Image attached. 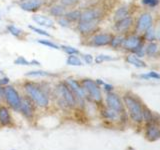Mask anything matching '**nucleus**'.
I'll return each instance as SVG.
<instances>
[{
	"label": "nucleus",
	"instance_id": "obj_25",
	"mask_svg": "<svg viewBox=\"0 0 160 150\" xmlns=\"http://www.w3.org/2000/svg\"><path fill=\"white\" fill-rule=\"evenodd\" d=\"M80 15H81V12L79 10H74V11H70L66 13L64 15V17L69 20V21H76V20H79Z\"/></svg>",
	"mask_w": 160,
	"mask_h": 150
},
{
	"label": "nucleus",
	"instance_id": "obj_13",
	"mask_svg": "<svg viewBox=\"0 0 160 150\" xmlns=\"http://www.w3.org/2000/svg\"><path fill=\"white\" fill-rule=\"evenodd\" d=\"M20 111L22 112L23 115H25L27 118H31L33 116L34 112V107L32 102L30 101V99L28 97L21 98V104H20Z\"/></svg>",
	"mask_w": 160,
	"mask_h": 150
},
{
	"label": "nucleus",
	"instance_id": "obj_34",
	"mask_svg": "<svg viewBox=\"0 0 160 150\" xmlns=\"http://www.w3.org/2000/svg\"><path fill=\"white\" fill-rule=\"evenodd\" d=\"M14 63H15V64H17V65H25V66H28V65H31V63H30V61H27V60L25 59L23 56H19V57H17L16 59H15Z\"/></svg>",
	"mask_w": 160,
	"mask_h": 150
},
{
	"label": "nucleus",
	"instance_id": "obj_26",
	"mask_svg": "<svg viewBox=\"0 0 160 150\" xmlns=\"http://www.w3.org/2000/svg\"><path fill=\"white\" fill-rule=\"evenodd\" d=\"M103 115H104L105 118L110 119V120H116L119 117V113L115 112L114 110H111V109H109V108L106 109V110H104Z\"/></svg>",
	"mask_w": 160,
	"mask_h": 150
},
{
	"label": "nucleus",
	"instance_id": "obj_15",
	"mask_svg": "<svg viewBox=\"0 0 160 150\" xmlns=\"http://www.w3.org/2000/svg\"><path fill=\"white\" fill-rule=\"evenodd\" d=\"M32 20L36 24L40 25V26H42V27H47V28H53L54 27L53 20L50 19L47 16L41 15V14H35V15H33Z\"/></svg>",
	"mask_w": 160,
	"mask_h": 150
},
{
	"label": "nucleus",
	"instance_id": "obj_3",
	"mask_svg": "<svg viewBox=\"0 0 160 150\" xmlns=\"http://www.w3.org/2000/svg\"><path fill=\"white\" fill-rule=\"evenodd\" d=\"M82 87L84 91H86L93 101L100 102L102 100L101 90L98 86V84L91 79H83L82 80Z\"/></svg>",
	"mask_w": 160,
	"mask_h": 150
},
{
	"label": "nucleus",
	"instance_id": "obj_35",
	"mask_svg": "<svg viewBox=\"0 0 160 150\" xmlns=\"http://www.w3.org/2000/svg\"><path fill=\"white\" fill-rule=\"evenodd\" d=\"M142 78H152V79H160V75L157 73V72H154V71H151V72H148L147 74H143L141 75Z\"/></svg>",
	"mask_w": 160,
	"mask_h": 150
},
{
	"label": "nucleus",
	"instance_id": "obj_11",
	"mask_svg": "<svg viewBox=\"0 0 160 150\" xmlns=\"http://www.w3.org/2000/svg\"><path fill=\"white\" fill-rule=\"evenodd\" d=\"M42 5L41 0H20L19 7L24 11H36Z\"/></svg>",
	"mask_w": 160,
	"mask_h": 150
},
{
	"label": "nucleus",
	"instance_id": "obj_16",
	"mask_svg": "<svg viewBox=\"0 0 160 150\" xmlns=\"http://www.w3.org/2000/svg\"><path fill=\"white\" fill-rule=\"evenodd\" d=\"M133 24V18L131 16H127L121 20H118L115 23V29L118 32H125L132 26Z\"/></svg>",
	"mask_w": 160,
	"mask_h": 150
},
{
	"label": "nucleus",
	"instance_id": "obj_4",
	"mask_svg": "<svg viewBox=\"0 0 160 150\" xmlns=\"http://www.w3.org/2000/svg\"><path fill=\"white\" fill-rule=\"evenodd\" d=\"M2 92L7 103L15 110H19L20 104H21V97H20L17 90L13 86H5L2 88Z\"/></svg>",
	"mask_w": 160,
	"mask_h": 150
},
{
	"label": "nucleus",
	"instance_id": "obj_19",
	"mask_svg": "<svg viewBox=\"0 0 160 150\" xmlns=\"http://www.w3.org/2000/svg\"><path fill=\"white\" fill-rule=\"evenodd\" d=\"M145 53H146L149 57H155L159 53V47L156 43L150 42L146 48H145Z\"/></svg>",
	"mask_w": 160,
	"mask_h": 150
},
{
	"label": "nucleus",
	"instance_id": "obj_1",
	"mask_svg": "<svg viewBox=\"0 0 160 150\" xmlns=\"http://www.w3.org/2000/svg\"><path fill=\"white\" fill-rule=\"evenodd\" d=\"M24 89L28 97L40 107H46L49 104V98L43 90L32 82H26L24 84Z\"/></svg>",
	"mask_w": 160,
	"mask_h": 150
},
{
	"label": "nucleus",
	"instance_id": "obj_28",
	"mask_svg": "<svg viewBox=\"0 0 160 150\" xmlns=\"http://www.w3.org/2000/svg\"><path fill=\"white\" fill-rule=\"evenodd\" d=\"M39 44H42L44 46H47V47H50L52 49H56V50H59L60 49V46H58L57 44H55L53 42H51L50 40H46V39H38L37 40Z\"/></svg>",
	"mask_w": 160,
	"mask_h": 150
},
{
	"label": "nucleus",
	"instance_id": "obj_38",
	"mask_svg": "<svg viewBox=\"0 0 160 150\" xmlns=\"http://www.w3.org/2000/svg\"><path fill=\"white\" fill-rule=\"evenodd\" d=\"M142 2L145 5H148V6L154 7V6H156V5L158 4V0H142Z\"/></svg>",
	"mask_w": 160,
	"mask_h": 150
},
{
	"label": "nucleus",
	"instance_id": "obj_33",
	"mask_svg": "<svg viewBox=\"0 0 160 150\" xmlns=\"http://www.w3.org/2000/svg\"><path fill=\"white\" fill-rule=\"evenodd\" d=\"M109 60H113V58L111 56H109V55H98V56H96V58H95V62L96 63H102L104 61H109Z\"/></svg>",
	"mask_w": 160,
	"mask_h": 150
},
{
	"label": "nucleus",
	"instance_id": "obj_46",
	"mask_svg": "<svg viewBox=\"0 0 160 150\" xmlns=\"http://www.w3.org/2000/svg\"><path fill=\"white\" fill-rule=\"evenodd\" d=\"M0 19H1V17H0Z\"/></svg>",
	"mask_w": 160,
	"mask_h": 150
},
{
	"label": "nucleus",
	"instance_id": "obj_40",
	"mask_svg": "<svg viewBox=\"0 0 160 150\" xmlns=\"http://www.w3.org/2000/svg\"><path fill=\"white\" fill-rule=\"evenodd\" d=\"M9 82V79L7 77H4L2 79H0V85H5V84H7Z\"/></svg>",
	"mask_w": 160,
	"mask_h": 150
},
{
	"label": "nucleus",
	"instance_id": "obj_2",
	"mask_svg": "<svg viewBox=\"0 0 160 150\" xmlns=\"http://www.w3.org/2000/svg\"><path fill=\"white\" fill-rule=\"evenodd\" d=\"M124 103L129 111L130 117L135 122H141L143 120V106L138 101L137 98L126 94L123 97Z\"/></svg>",
	"mask_w": 160,
	"mask_h": 150
},
{
	"label": "nucleus",
	"instance_id": "obj_14",
	"mask_svg": "<svg viewBox=\"0 0 160 150\" xmlns=\"http://www.w3.org/2000/svg\"><path fill=\"white\" fill-rule=\"evenodd\" d=\"M100 13L96 9H88L86 11L81 13L79 18V22H87V21H94V20H99Z\"/></svg>",
	"mask_w": 160,
	"mask_h": 150
},
{
	"label": "nucleus",
	"instance_id": "obj_37",
	"mask_svg": "<svg viewBox=\"0 0 160 150\" xmlns=\"http://www.w3.org/2000/svg\"><path fill=\"white\" fill-rule=\"evenodd\" d=\"M78 0H60V3L64 6H72V5L76 4Z\"/></svg>",
	"mask_w": 160,
	"mask_h": 150
},
{
	"label": "nucleus",
	"instance_id": "obj_20",
	"mask_svg": "<svg viewBox=\"0 0 160 150\" xmlns=\"http://www.w3.org/2000/svg\"><path fill=\"white\" fill-rule=\"evenodd\" d=\"M127 16H129V8L127 6H122L116 10L114 14V19L115 21H118V20H121Z\"/></svg>",
	"mask_w": 160,
	"mask_h": 150
},
{
	"label": "nucleus",
	"instance_id": "obj_12",
	"mask_svg": "<svg viewBox=\"0 0 160 150\" xmlns=\"http://www.w3.org/2000/svg\"><path fill=\"white\" fill-rule=\"evenodd\" d=\"M112 38H113V36L109 33L97 34L92 37L91 44L94 45V46H105V45H108L111 43Z\"/></svg>",
	"mask_w": 160,
	"mask_h": 150
},
{
	"label": "nucleus",
	"instance_id": "obj_21",
	"mask_svg": "<svg viewBox=\"0 0 160 150\" xmlns=\"http://www.w3.org/2000/svg\"><path fill=\"white\" fill-rule=\"evenodd\" d=\"M127 62L134 65V66L136 67H139V68H142V67H146V64H145L144 61H142L141 59H140L138 56L136 55H129V56L126 58Z\"/></svg>",
	"mask_w": 160,
	"mask_h": 150
},
{
	"label": "nucleus",
	"instance_id": "obj_17",
	"mask_svg": "<svg viewBox=\"0 0 160 150\" xmlns=\"http://www.w3.org/2000/svg\"><path fill=\"white\" fill-rule=\"evenodd\" d=\"M99 20H94V21H87V22H79L78 30L82 34H89L91 33L95 28L97 27Z\"/></svg>",
	"mask_w": 160,
	"mask_h": 150
},
{
	"label": "nucleus",
	"instance_id": "obj_8",
	"mask_svg": "<svg viewBox=\"0 0 160 150\" xmlns=\"http://www.w3.org/2000/svg\"><path fill=\"white\" fill-rule=\"evenodd\" d=\"M145 136L149 141H156L160 139V127L155 122H148L145 128Z\"/></svg>",
	"mask_w": 160,
	"mask_h": 150
},
{
	"label": "nucleus",
	"instance_id": "obj_23",
	"mask_svg": "<svg viewBox=\"0 0 160 150\" xmlns=\"http://www.w3.org/2000/svg\"><path fill=\"white\" fill-rule=\"evenodd\" d=\"M66 63L71 66H82L83 63L81 61V59L77 57L76 55H68V57L66 59Z\"/></svg>",
	"mask_w": 160,
	"mask_h": 150
},
{
	"label": "nucleus",
	"instance_id": "obj_7",
	"mask_svg": "<svg viewBox=\"0 0 160 150\" xmlns=\"http://www.w3.org/2000/svg\"><path fill=\"white\" fill-rule=\"evenodd\" d=\"M153 22L152 16L150 13H142L137 19L136 22V29L139 32H145L149 28H151V25Z\"/></svg>",
	"mask_w": 160,
	"mask_h": 150
},
{
	"label": "nucleus",
	"instance_id": "obj_32",
	"mask_svg": "<svg viewBox=\"0 0 160 150\" xmlns=\"http://www.w3.org/2000/svg\"><path fill=\"white\" fill-rule=\"evenodd\" d=\"M28 28L29 29H31L32 31H34L35 33H37V34H40V35H42V36H46V37H51V35H50L48 32H46L45 30H42V29H39L37 27H34L32 26V25H28Z\"/></svg>",
	"mask_w": 160,
	"mask_h": 150
},
{
	"label": "nucleus",
	"instance_id": "obj_6",
	"mask_svg": "<svg viewBox=\"0 0 160 150\" xmlns=\"http://www.w3.org/2000/svg\"><path fill=\"white\" fill-rule=\"evenodd\" d=\"M106 103H107L108 108L111 110H114L115 112H117L119 114L124 112L123 103L117 94L112 93V92H108L107 96H106Z\"/></svg>",
	"mask_w": 160,
	"mask_h": 150
},
{
	"label": "nucleus",
	"instance_id": "obj_9",
	"mask_svg": "<svg viewBox=\"0 0 160 150\" xmlns=\"http://www.w3.org/2000/svg\"><path fill=\"white\" fill-rule=\"evenodd\" d=\"M141 45H142L141 38L138 35H131V36H128L127 38H124L122 46L124 47V49L134 52Z\"/></svg>",
	"mask_w": 160,
	"mask_h": 150
},
{
	"label": "nucleus",
	"instance_id": "obj_44",
	"mask_svg": "<svg viewBox=\"0 0 160 150\" xmlns=\"http://www.w3.org/2000/svg\"><path fill=\"white\" fill-rule=\"evenodd\" d=\"M0 74H2V71H1V70H0Z\"/></svg>",
	"mask_w": 160,
	"mask_h": 150
},
{
	"label": "nucleus",
	"instance_id": "obj_31",
	"mask_svg": "<svg viewBox=\"0 0 160 150\" xmlns=\"http://www.w3.org/2000/svg\"><path fill=\"white\" fill-rule=\"evenodd\" d=\"M144 33H145V38H146V40H148L149 42H153L154 40L156 39V32L151 28H149L147 31H145Z\"/></svg>",
	"mask_w": 160,
	"mask_h": 150
},
{
	"label": "nucleus",
	"instance_id": "obj_30",
	"mask_svg": "<svg viewBox=\"0 0 160 150\" xmlns=\"http://www.w3.org/2000/svg\"><path fill=\"white\" fill-rule=\"evenodd\" d=\"M7 30L10 32V34H12L15 37H20V35L22 34V31L19 28H17L14 25H8L7 26Z\"/></svg>",
	"mask_w": 160,
	"mask_h": 150
},
{
	"label": "nucleus",
	"instance_id": "obj_45",
	"mask_svg": "<svg viewBox=\"0 0 160 150\" xmlns=\"http://www.w3.org/2000/svg\"><path fill=\"white\" fill-rule=\"evenodd\" d=\"M130 150H133V149H130Z\"/></svg>",
	"mask_w": 160,
	"mask_h": 150
},
{
	"label": "nucleus",
	"instance_id": "obj_39",
	"mask_svg": "<svg viewBox=\"0 0 160 150\" xmlns=\"http://www.w3.org/2000/svg\"><path fill=\"white\" fill-rule=\"evenodd\" d=\"M82 58H83V60L85 61V63H87V64H91L92 61H93V57L90 54H83L82 55Z\"/></svg>",
	"mask_w": 160,
	"mask_h": 150
},
{
	"label": "nucleus",
	"instance_id": "obj_5",
	"mask_svg": "<svg viewBox=\"0 0 160 150\" xmlns=\"http://www.w3.org/2000/svg\"><path fill=\"white\" fill-rule=\"evenodd\" d=\"M57 91H58V95L63 99L65 104L68 105L69 107L75 106V104H76V97H75V95L71 91V89L66 84L59 83L57 86Z\"/></svg>",
	"mask_w": 160,
	"mask_h": 150
},
{
	"label": "nucleus",
	"instance_id": "obj_42",
	"mask_svg": "<svg viewBox=\"0 0 160 150\" xmlns=\"http://www.w3.org/2000/svg\"><path fill=\"white\" fill-rule=\"evenodd\" d=\"M30 63H31V65H38V66H40V62L37 61V60H32V61H30Z\"/></svg>",
	"mask_w": 160,
	"mask_h": 150
},
{
	"label": "nucleus",
	"instance_id": "obj_18",
	"mask_svg": "<svg viewBox=\"0 0 160 150\" xmlns=\"http://www.w3.org/2000/svg\"><path fill=\"white\" fill-rule=\"evenodd\" d=\"M0 123L2 125H8L11 123V116H10L9 110L5 107H0Z\"/></svg>",
	"mask_w": 160,
	"mask_h": 150
},
{
	"label": "nucleus",
	"instance_id": "obj_43",
	"mask_svg": "<svg viewBox=\"0 0 160 150\" xmlns=\"http://www.w3.org/2000/svg\"><path fill=\"white\" fill-rule=\"evenodd\" d=\"M156 39H158L160 41V28L158 29V31L156 32Z\"/></svg>",
	"mask_w": 160,
	"mask_h": 150
},
{
	"label": "nucleus",
	"instance_id": "obj_27",
	"mask_svg": "<svg viewBox=\"0 0 160 150\" xmlns=\"http://www.w3.org/2000/svg\"><path fill=\"white\" fill-rule=\"evenodd\" d=\"M60 49H62L65 53H67L68 55H77L79 54V50L74 48L72 46H68V45H61Z\"/></svg>",
	"mask_w": 160,
	"mask_h": 150
},
{
	"label": "nucleus",
	"instance_id": "obj_24",
	"mask_svg": "<svg viewBox=\"0 0 160 150\" xmlns=\"http://www.w3.org/2000/svg\"><path fill=\"white\" fill-rule=\"evenodd\" d=\"M26 76H30V77H44V76H52L51 73H49L47 71H42V70H35V71H29L27 72Z\"/></svg>",
	"mask_w": 160,
	"mask_h": 150
},
{
	"label": "nucleus",
	"instance_id": "obj_10",
	"mask_svg": "<svg viewBox=\"0 0 160 150\" xmlns=\"http://www.w3.org/2000/svg\"><path fill=\"white\" fill-rule=\"evenodd\" d=\"M66 83H67V86L71 89V91L75 95V97L78 98L79 100L84 99L85 91H84L83 87L80 86V84L76 81V80H74L72 78H68V79H66Z\"/></svg>",
	"mask_w": 160,
	"mask_h": 150
},
{
	"label": "nucleus",
	"instance_id": "obj_22",
	"mask_svg": "<svg viewBox=\"0 0 160 150\" xmlns=\"http://www.w3.org/2000/svg\"><path fill=\"white\" fill-rule=\"evenodd\" d=\"M50 13H51V15H53V16L60 18V17H63L64 15L66 14V11H65V8L61 6V5H55V6H52L50 8Z\"/></svg>",
	"mask_w": 160,
	"mask_h": 150
},
{
	"label": "nucleus",
	"instance_id": "obj_29",
	"mask_svg": "<svg viewBox=\"0 0 160 150\" xmlns=\"http://www.w3.org/2000/svg\"><path fill=\"white\" fill-rule=\"evenodd\" d=\"M123 41H124V37L123 36H115V37L112 38L110 45H111L113 48H118L120 46H122Z\"/></svg>",
	"mask_w": 160,
	"mask_h": 150
},
{
	"label": "nucleus",
	"instance_id": "obj_36",
	"mask_svg": "<svg viewBox=\"0 0 160 150\" xmlns=\"http://www.w3.org/2000/svg\"><path fill=\"white\" fill-rule=\"evenodd\" d=\"M58 23L60 26H62V27H69V25H70V21L67 20L64 16L58 19Z\"/></svg>",
	"mask_w": 160,
	"mask_h": 150
},
{
	"label": "nucleus",
	"instance_id": "obj_41",
	"mask_svg": "<svg viewBox=\"0 0 160 150\" xmlns=\"http://www.w3.org/2000/svg\"><path fill=\"white\" fill-rule=\"evenodd\" d=\"M103 86H104V88L107 90V91H111V90L113 89V87L111 86V85H109V84H106V83H103L102 84Z\"/></svg>",
	"mask_w": 160,
	"mask_h": 150
}]
</instances>
